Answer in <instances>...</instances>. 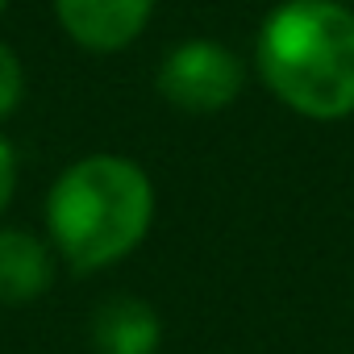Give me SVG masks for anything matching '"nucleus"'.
I'll use <instances>...</instances> for the list:
<instances>
[{
  "instance_id": "1",
  "label": "nucleus",
  "mask_w": 354,
  "mask_h": 354,
  "mask_svg": "<svg viewBox=\"0 0 354 354\" xmlns=\"http://www.w3.org/2000/svg\"><path fill=\"white\" fill-rule=\"evenodd\" d=\"M259 75L300 117L354 113V13L337 0H283L259 30Z\"/></svg>"
},
{
  "instance_id": "2",
  "label": "nucleus",
  "mask_w": 354,
  "mask_h": 354,
  "mask_svg": "<svg viewBox=\"0 0 354 354\" xmlns=\"http://www.w3.org/2000/svg\"><path fill=\"white\" fill-rule=\"evenodd\" d=\"M154 221L146 171L121 154H88L59 175L46 196V225L75 271L121 263Z\"/></svg>"
},
{
  "instance_id": "3",
  "label": "nucleus",
  "mask_w": 354,
  "mask_h": 354,
  "mask_svg": "<svg viewBox=\"0 0 354 354\" xmlns=\"http://www.w3.org/2000/svg\"><path fill=\"white\" fill-rule=\"evenodd\" d=\"M242 84H246L242 59L213 38H192L171 46V55L158 67V92L167 96V104L196 117L234 104Z\"/></svg>"
},
{
  "instance_id": "4",
  "label": "nucleus",
  "mask_w": 354,
  "mask_h": 354,
  "mask_svg": "<svg viewBox=\"0 0 354 354\" xmlns=\"http://www.w3.org/2000/svg\"><path fill=\"white\" fill-rule=\"evenodd\" d=\"M154 9V0H55V13L63 30L96 55L129 46Z\"/></svg>"
},
{
  "instance_id": "5",
  "label": "nucleus",
  "mask_w": 354,
  "mask_h": 354,
  "mask_svg": "<svg viewBox=\"0 0 354 354\" xmlns=\"http://www.w3.org/2000/svg\"><path fill=\"white\" fill-rule=\"evenodd\" d=\"M158 337V313L138 296H109L92 317V342L100 354H154Z\"/></svg>"
},
{
  "instance_id": "6",
  "label": "nucleus",
  "mask_w": 354,
  "mask_h": 354,
  "mask_svg": "<svg viewBox=\"0 0 354 354\" xmlns=\"http://www.w3.org/2000/svg\"><path fill=\"white\" fill-rule=\"evenodd\" d=\"M50 250L26 230H0V304H26L50 288Z\"/></svg>"
},
{
  "instance_id": "7",
  "label": "nucleus",
  "mask_w": 354,
  "mask_h": 354,
  "mask_svg": "<svg viewBox=\"0 0 354 354\" xmlns=\"http://www.w3.org/2000/svg\"><path fill=\"white\" fill-rule=\"evenodd\" d=\"M21 96H26V71L17 63V55L0 42V121L21 104Z\"/></svg>"
},
{
  "instance_id": "8",
  "label": "nucleus",
  "mask_w": 354,
  "mask_h": 354,
  "mask_svg": "<svg viewBox=\"0 0 354 354\" xmlns=\"http://www.w3.org/2000/svg\"><path fill=\"white\" fill-rule=\"evenodd\" d=\"M13 188H17V154H13V146L5 138H0V213L9 209Z\"/></svg>"
},
{
  "instance_id": "9",
  "label": "nucleus",
  "mask_w": 354,
  "mask_h": 354,
  "mask_svg": "<svg viewBox=\"0 0 354 354\" xmlns=\"http://www.w3.org/2000/svg\"><path fill=\"white\" fill-rule=\"evenodd\" d=\"M5 5H9V0H0V13H5Z\"/></svg>"
},
{
  "instance_id": "10",
  "label": "nucleus",
  "mask_w": 354,
  "mask_h": 354,
  "mask_svg": "<svg viewBox=\"0 0 354 354\" xmlns=\"http://www.w3.org/2000/svg\"><path fill=\"white\" fill-rule=\"evenodd\" d=\"M337 5H342V0H337Z\"/></svg>"
}]
</instances>
